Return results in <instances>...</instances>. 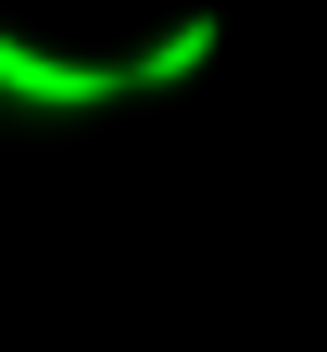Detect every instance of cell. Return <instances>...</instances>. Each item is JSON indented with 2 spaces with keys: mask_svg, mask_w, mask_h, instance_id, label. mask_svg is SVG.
Listing matches in <instances>:
<instances>
[{
  "mask_svg": "<svg viewBox=\"0 0 327 352\" xmlns=\"http://www.w3.org/2000/svg\"><path fill=\"white\" fill-rule=\"evenodd\" d=\"M0 101H25V113H101V101H126V63H63V51H38V38L0 25Z\"/></svg>",
  "mask_w": 327,
  "mask_h": 352,
  "instance_id": "6da1fadb",
  "label": "cell"
},
{
  "mask_svg": "<svg viewBox=\"0 0 327 352\" xmlns=\"http://www.w3.org/2000/svg\"><path fill=\"white\" fill-rule=\"evenodd\" d=\"M214 51H226V25H214V13H176L151 51H126V101H138V88H189Z\"/></svg>",
  "mask_w": 327,
  "mask_h": 352,
  "instance_id": "7a4b0ae2",
  "label": "cell"
}]
</instances>
